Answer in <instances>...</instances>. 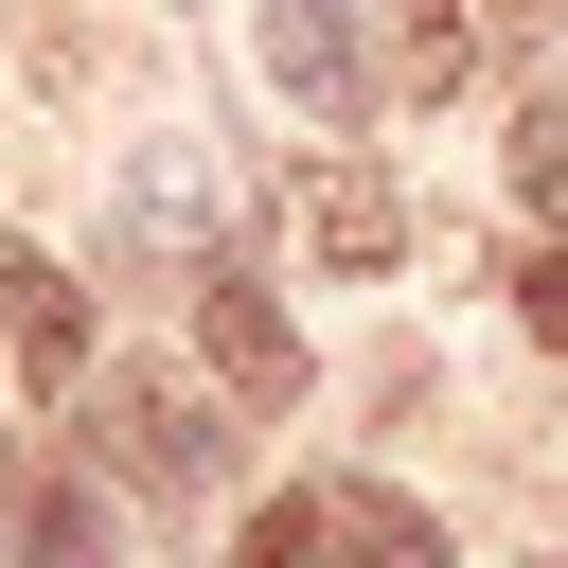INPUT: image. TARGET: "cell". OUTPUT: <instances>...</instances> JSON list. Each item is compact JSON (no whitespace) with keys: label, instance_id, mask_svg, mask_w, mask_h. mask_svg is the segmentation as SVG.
I'll return each instance as SVG.
<instances>
[{"label":"cell","instance_id":"1","mask_svg":"<svg viewBox=\"0 0 568 568\" xmlns=\"http://www.w3.org/2000/svg\"><path fill=\"white\" fill-rule=\"evenodd\" d=\"M248 53H266V89L337 142V124H373V53H355V0H266L248 18Z\"/></svg>","mask_w":568,"mask_h":568},{"label":"cell","instance_id":"2","mask_svg":"<svg viewBox=\"0 0 568 568\" xmlns=\"http://www.w3.org/2000/svg\"><path fill=\"white\" fill-rule=\"evenodd\" d=\"M195 337H213V390H231V408H284V390H302V320H284L248 266H195Z\"/></svg>","mask_w":568,"mask_h":568},{"label":"cell","instance_id":"3","mask_svg":"<svg viewBox=\"0 0 568 568\" xmlns=\"http://www.w3.org/2000/svg\"><path fill=\"white\" fill-rule=\"evenodd\" d=\"M89 444H106L142 497H213V408H195V390H160V373H142V390H106V426H89Z\"/></svg>","mask_w":568,"mask_h":568},{"label":"cell","instance_id":"4","mask_svg":"<svg viewBox=\"0 0 568 568\" xmlns=\"http://www.w3.org/2000/svg\"><path fill=\"white\" fill-rule=\"evenodd\" d=\"M0 337H18V373H36V390H71V373H89V302H71V266H53V248H0Z\"/></svg>","mask_w":568,"mask_h":568},{"label":"cell","instance_id":"5","mask_svg":"<svg viewBox=\"0 0 568 568\" xmlns=\"http://www.w3.org/2000/svg\"><path fill=\"white\" fill-rule=\"evenodd\" d=\"M106 231H124V248H195V231H213V178H195V142H142V160L106 178Z\"/></svg>","mask_w":568,"mask_h":568},{"label":"cell","instance_id":"6","mask_svg":"<svg viewBox=\"0 0 568 568\" xmlns=\"http://www.w3.org/2000/svg\"><path fill=\"white\" fill-rule=\"evenodd\" d=\"M0 550H18V568H106V515H89V479L18 462V479H0Z\"/></svg>","mask_w":568,"mask_h":568},{"label":"cell","instance_id":"7","mask_svg":"<svg viewBox=\"0 0 568 568\" xmlns=\"http://www.w3.org/2000/svg\"><path fill=\"white\" fill-rule=\"evenodd\" d=\"M302 248H320V266H390V248H408V195H390L373 160H337V178L302 195Z\"/></svg>","mask_w":568,"mask_h":568},{"label":"cell","instance_id":"8","mask_svg":"<svg viewBox=\"0 0 568 568\" xmlns=\"http://www.w3.org/2000/svg\"><path fill=\"white\" fill-rule=\"evenodd\" d=\"M320 515H337V568H444V515L390 479H320Z\"/></svg>","mask_w":568,"mask_h":568},{"label":"cell","instance_id":"9","mask_svg":"<svg viewBox=\"0 0 568 568\" xmlns=\"http://www.w3.org/2000/svg\"><path fill=\"white\" fill-rule=\"evenodd\" d=\"M231 568H337V515H320V479H302V497H266V515L231 532Z\"/></svg>","mask_w":568,"mask_h":568},{"label":"cell","instance_id":"10","mask_svg":"<svg viewBox=\"0 0 568 568\" xmlns=\"http://www.w3.org/2000/svg\"><path fill=\"white\" fill-rule=\"evenodd\" d=\"M515 213H568V89L515 106Z\"/></svg>","mask_w":568,"mask_h":568},{"label":"cell","instance_id":"11","mask_svg":"<svg viewBox=\"0 0 568 568\" xmlns=\"http://www.w3.org/2000/svg\"><path fill=\"white\" fill-rule=\"evenodd\" d=\"M515 320H532V337L568 355V248H532V266H515Z\"/></svg>","mask_w":568,"mask_h":568}]
</instances>
